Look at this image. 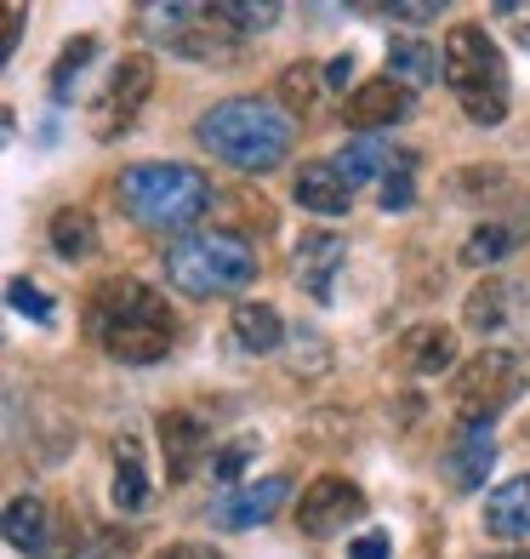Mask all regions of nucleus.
<instances>
[{
  "instance_id": "1",
  "label": "nucleus",
  "mask_w": 530,
  "mask_h": 559,
  "mask_svg": "<svg viewBox=\"0 0 530 559\" xmlns=\"http://www.w3.org/2000/svg\"><path fill=\"white\" fill-rule=\"evenodd\" d=\"M86 325L104 343L109 360H120V366H155V360H166V348L177 337L166 297L132 274H115L86 297Z\"/></svg>"
},
{
  "instance_id": "2",
  "label": "nucleus",
  "mask_w": 530,
  "mask_h": 559,
  "mask_svg": "<svg viewBox=\"0 0 530 559\" xmlns=\"http://www.w3.org/2000/svg\"><path fill=\"white\" fill-rule=\"evenodd\" d=\"M291 109L268 104V97H222L200 115L194 138L212 160L234 166V171H274L291 155Z\"/></svg>"
},
{
  "instance_id": "3",
  "label": "nucleus",
  "mask_w": 530,
  "mask_h": 559,
  "mask_svg": "<svg viewBox=\"0 0 530 559\" xmlns=\"http://www.w3.org/2000/svg\"><path fill=\"white\" fill-rule=\"evenodd\" d=\"M120 206L137 228H194L212 206V183L183 160H143V166H125L120 171Z\"/></svg>"
},
{
  "instance_id": "4",
  "label": "nucleus",
  "mask_w": 530,
  "mask_h": 559,
  "mask_svg": "<svg viewBox=\"0 0 530 559\" xmlns=\"http://www.w3.org/2000/svg\"><path fill=\"white\" fill-rule=\"evenodd\" d=\"M445 86L462 104V115L485 132L508 120V58L479 23H457L445 35Z\"/></svg>"
},
{
  "instance_id": "5",
  "label": "nucleus",
  "mask_w": 530,
  "mask_h": 559,
  "mask_svg": "<svg viewBox=\"0 0 530 559\" xmlns=\"http://www.w3.org/2000/svg\"><path fill=\"white\" fill-rule=\"evenodd\" d=\"M257 274V246L234 228H194L177 246H166V280L183 297H229Z\"/></svg>"
},
{
  "instance_id": "6",
  "label": "nucleus",
  "mask_w": 530,
  "mask_h": 559,
  "mask_svg": "<svg viewBox=\"0 0 530 559\" xmlns=\"http://www.w3.org/2000/svg\"><path fill=\"white\" fill-rule=\"evenodd\" d=\"M525 383H530V366L519 348H479L450 383V405H457L462 428H491V417L508 412Z\"/></svg>"
},
{
  "instance_id": "7",
  "label": "nucleus",
  "mask_w": 530,
  "mask_h": 559,
  "mask_svg": "<svg viewBox=\"0 0 530 559\" xmlns=\"http://www.w3.org/2000/svg\"><path fill=\"white\" fill-rule=\"evenodd\" d=\"M148 40H160L166 52L177 58H194V63H229L240 35L222 23L217 7H189V0H148V7L137 12Z\"/></svg>"
},
{
  "instance_id": "8",
  "label": "nucleus",
  "mask_w": 530,
  "mask_h": 559,
  "mask_svg": "<svg viewBox=\"0 0 530 559\" xmlns=\"http://www.w3.org/2000/svg\"><path fill=\"white\" fill-rule=\"evenodd\" d=\"M148 97H155V58H143V52L120 58V63L109 69L104 92H97V104H92V132H97V138L132 132Z\"/></svg>"
},
{
  "instance_id": "9",
  "label": "nucleus",
  "mask_w": 530,
  "mask_h": 559,
  "mask_svg": "<svg viewBox=\"0 0 530 559\" xmlns=\"http://www.w3.org/2000/svg\"><path fill=\"white\" fill-rule=\"evenodd\" d=\"M365 514V491L342 474H320L314 486H302L297 497V531L302 537H337Z\"/></svg>"
},
{
  "instance_id": "10",
  "label": "nucleus",
  "mask_w": 530,
  "mask_h": 559,
  "mask_svg": "<svg viewBox=\"0 0 530 559\" xmlns=\"http://www.w3.org/2000/svg\"><path fill=\"white\" fill-rule=\"evenodd\" d=\"M406 115H411V86L388 81V74H376V81H360V86L348 92V109H342V120H348V126H360L365 138H383V126L406 120Z\"/></svg>"
},
{
  "instance_id": "11",
  "label": "nucleus",
  "mask_w": 530,
  "mask_h": 559,
  "mask_svg": "<svg viewBox=\"0 0 530 559\" xmlns=\"http://www.w3.org/2000/svg\"><path fill=\"white\" fill-rule=\"evenodd\" d=\"M342 263H348V240L332 235V228H309V235L297 240V286L314 302H332V286H337Z\"/></svg>"
},
{
  "instance_id": "12",
  "label": "nucleus",
  "mask_w": 530,
  "mask_h": 559,
  "mask_svg": "<svg viewBox=\"0 0 530 559\" xmlns=\"http://www.w3.org/2000/svg\"><path fill=\"white\" fill-rule=\"evenodd\" d=\"M286 491H291L286 474H268V479H257V486H240V491H222V502L212 508V520H217L222 531L263 525V520H274V514L286 508Z\"/></svg>"
},
{
  "instance_id": "13",
  "label": "nucleus",
  "mask_w": 530,
  "mask_h": 559,
  "mask_svg": "<svg viewBox=\"0 0 530 559\" xmlns=\"http://www.w3.org/2000/svg\"><path fill=\"white\" fill-rule=\"evenodd\" d=\"M155 435H160V451H166V474H171V479H189V474H194V468L212 456V428L200 423L194 412H166Z\"/></svg>"
},
{
  "instance_id": "14",
  "label": "nucleus",
  "mask_w": 530,
  "mask_h": 559,
  "mask_svg": "<svg viewBox=\"0 0 530 559\" xmlns=\"http://www.w3.org/2000/svg\"><path fill=\"white\" fill-rule=\"evenodd\" d=\"M491 463H496L491 428H462V435L445 445V456H439V468H445V479H450L457 491H479V486H485Z\"/></svg>"
},
{
  "instance_id": "15",
  "label": "nucleus",
  "mask_w": 530,
  "mask_h": 559,
  "mask_svg": "<svg viewBox=\"0 0 530 559\" xmlns=\"http://www.w3.org/2000/svg\"><path fill=\"white\" fill-rule=\"evenodd\" d=\"M399 366L411 377H439L457 366V337H450V325H411L406 337H399Z\"/></svg>"
},
{
  "instance_id": "16",
  "label": "nucleus",
  "mask_w": 530,
  "mask_h": 559,
  "mask_svg": "<svg viewBox=\"0 0 530 559\" xmlns=\"http://www.w3.org/2000/svg\"><path fill=\"white\" fill-rule=\"evenodd\" d=\"M383 74L417 92V86H427V81H439V74H445V46H427L422 35H399V40L388 46Z\"/></svg>"
},
{
  "instance_id": "17",
  "label": "nucleus",
  "mask_w": 530,
  "mask_h": 559,
  "mask_svg": "<svg viewBox=\"0 0 530 559\" xmlns=\"http://www.w3.org/2000/svg\"><path fill=\"white\" fill-rule=\"evenodd\" d=\"M291 194H297L309 212H320V217H342L348 200H353V189L342 183V171H337L332 160H309V166H302L297 183H291Z\"/></svg>"
},
{
  "instance_id": "18",
  "label": "nucleus",
  "mask_w": 530,
  "mask_h": 559,
  "mask_svg": "<svg viewBox=\"0 0 530 559\" xmlns=\"http://www.w3.org/2000/svg\"><path fill=\"white\" fill-rule=\"evenodd\" d=\"M7 543L17 554H52V514L35 491H17L7 502Z\"/></svg>"
},
{
  "instance_id": "19",
  "label": "nucleus",
  "mask_w": 530,
  "mask_h": 559,
  "mask_svg": "<svg viewBox=\"0 0 530 559\" xmlns=\"http://www.w3.org/2000/svg\"><path fill=\"white\" fill-rule=\"evenodd\" d=\"M485 531L491 537H508V543L530 537V474L508 479V486H496L485 497Z\"/></svg>"
},
{
  "instance_id": "20",
  "label": "nucleus",
  "mask_w": 530,
  "mask_h": 559,
  "mask_svg": "<svg viewBox=\"0 0 530 559\" xmlns=\"http://www.w3.org/2000/svg\"><path fill=\"white\" fill-rule=\"evenodd\" d=\"M109 497H115V508L120 514H143L148 508V468H143V451H137V440L132 435H120L115 440V486H109Z\"/></svg>"
},
{
  "instance_id": "21",
  "label": "nucleus",
  "mask_w": 530,
  "mask_h": 559,
  "mask_svg": "<svg viewBox=\"0 0 530 559\" xmlns=\"http://www.w3.org/2000/svg\"><path fill=\"white\" fill-rule=\"evenodd\" d=\"M332 166L342 171V183L353 189V183H371V177H388V171H394V148H388V138L353 132V138L337 148V160H332Z\"/></svg>"
},
{
  "instance_id": "22",
  "label": "nucleus",
  "mask_w": 530,
  "mask_h": 559,
  "mask_svg": "<svg viewBox=\"0 0 530 559\" xmlns=\"http://www.w3.org/2000/svg\"><path fill=\"white\" fill-rule=\"evenodd\" d=\"M234 343L245 354H274V348L286 343L280 309H268V302H240V309H234Z\"/></svg>"
},
{
  "instance_id": "23",
  "label": "nucleus",
  "mask_w": 530,
  "mask_h": 559,
  "mask_svg": "<svg viewBox=\"0 0 530 559\" xmlns=\"http://www.w3.org/2000/svg\"><path fill=\"white\" fill-rule=\"evenodd\" d=\"M46 240H52V251L63 263H81V258L97 251V223L81 206H63V212H52V223H46Z\"/></svg>"
},
{
  "instance_id": "24",
  "label": "nucleus",
  "mask_w": 530,
  "mask_h": 559,
  "mask_svg": "<svg viewBox=\"0 0 530 559\" xmlns=\"http://www.w3.org/2000/svg\"><path fill=\"white\" fill-rule=\"evenodd\" d=\"M525 240V223H479L473 228V235L462 240V263L468 269H485V263H502V258H508V251Z\"/></svg>"
},
{
  "instance_id": "25",
  "label": "nucleus",
  "mask_w": 530,
  "mask_h": 559,
  "mask_svg": "<svg viewBox=\"0 0 530 559\" xmlns=\"http://www.w3.org/2000/svg\"><path fill=\"white\" fill-rule=\"evenodd\" d=\"M514 286L508 280H485V286H473L468 302H462V320L473 325V332H496V325H508L514 320Z\"/></svg>"
},
{
  "instance_id": "26",
  "label": "nucleus",
  "mask_w": 530,
  "mask_h": 559,
  "mask_svg": "<svg viewBox=\"0 0 530 559\" xmlns=\"http://www.w3.org/2000/svg\"><path fill=\"white\" fill-rule=\"evenodd\" d=\"M97 58V35H74L63 52H58V63H52V97L58 104H69L74 97V81H81V69Z\"/></svg>"
},
{
  "instance_id": "27",
  "label": "nucleus",
  "mask_w": 530,
  "mask_h": 559,
  "mask_svg": "<svg viewBox=\"0 0 530 559\" xmlns=\"http://www.w3.org/2000/svg\"><path fill=\"white\" fill-rule=\"evenodd\" d=\"M320 86H325V69L320 63H286V74H280V97H286V109H309L314 97H320Z\"/></svg>"
},
{
  "instance_id": "28",
  "label": "nucleus",
  "mask_w": 530,
  "mask_h": 559,
  "mask_svg": "<svg viewBox=\"0 0 530 559\" xmlns=\"http://www.w3.org/2000/svg\"><path fill=\"white\" fill-rule=\"evenodd\" d=\"M217 12H222V23H229L234 35H257V29H268V23L280 17L274 0H217Z\"/></svg>"
},
{
  "instance_id": "29",
  "label": "nucleus",
  "mask_w": 530,
  "mask_h": 559,
  "mask_svg": "<svg viewBox=\"0 0 530 559\" xmlns=\"http://www.w3.org/2000/svg\"><path fill=\"white\" fill-rule=\"evenodd\" d=\"M257 445L263 440H251V435H240V440H229L217 456H212V479L217 486H229V491H240V474H245V463L257 456Z\"/></svg>"
},
{
  "instance_id": "30",
  "label": "nucleus",
  "mask_w": 530,
  "mask_h": 559,
  "mask_svg": "<svg viewBox=\"0 0 530 559\" xmlns=\"http://www.w3.org/2000/svg\"><path fill=\"white\" fill-rule=\"evenodd\" d=\"M7 302H12V309L23 314V320H35V325H46V320H52V297H46L40 286H35V280H7Z\"/></svg>"
},
{
  "instance_id": "31",
  "label": "nucleus",
  "mask_w": 530,
  "mask_h": 559,
  "mask_svg": "<svg viewBox=\"0 0 530 559\" xmlns=\"http://www.w3.org/2000/svg\"><path fill=\"white\" fill-rule=\"evenodd\" d=\"M411 200H417V183H411V171H406V160H399V166H394V171L383 177V206H388V212H406Z\"/></svg>"
},
{
  "instance_id": "32",
  "label": "nucleus",
  "mask_w": 530,
  "mask_h": 559,
  "mask_svg": "<svg viewBox=\"0 0 530 559\" xmlns=\"http://www.w3.org/2000/svg\"><path fill=\"white\" fill-rule=\"evenodd\" d=\"M371 17H394V23H434L439 7L434 0H406V7H371Z\"/></svg>"
},
{
  "instance_id": "33",
  "label": "nucleus",
  "mask_w": 530,
  "mask_h": 559,
  "mask_svg": "<svg viewBox=\"0 0 530 559\" xmlns=\"http://www.w3.org/2000/svg\"><path fill=\"white\" fill-rule=\"evenodd\" d=\"M148 559H222L212 543H171V548H160V554H148Z\"/></svg>"
},
{
  "instance_id": "34",
  "label": "nucleus",
  "mask_w": 530,
  "mask_h": 559,
  "mask_svg": "<svg viewBox=\"0 0 530 559\" xmlns=\"http://www.w3.org/2000/svg\"><path fill=\"white\" fill-rule=\"evenodd\" d=\"M348 81H353V52L325 63V92H348Z\"/></svg>"
},
{
  "instance_id": "35",
  "label": "nucleus",
  "mask_w": 530,
  "mask_h": 559,
  "mask_svg": "<svg viewBox=\"0 0 530 559\" xmlns=\"http://www.w3.org/2000/svg\"><path fill=\"white\" fill-rule=\"evenodd\" d=\"M348 559H394V554H388V537H383V531H371V537H360V543L348 548Z\"/></svg>"
},
{
  "instance_id": "36",
  "label": "nucleus",
  "mask_w": 530,
  "mask_h": 559,
  "mask_svg": "<svg viewBox=\"0 0 530 559\" xmlns=\"http://www.w3.org/2000/svg\"><path fill=\"white\" fill-rule=\"evenodd\" d=\"M17 29H23V7H7V40H0V58L17 52Z\"/></svg>"
},
{
  "instance_id": "37",
  "label": "nucleus",
  "mask_w": 530,
  "mask_h": 559,
  "mask_svg": "<svg viewBox=\"0 0 530 559\" xmlns=\"http://www.w3.org/2000/svg\"><path fill=\"white\" fill-rule=\"evenodd\" d=\"M485 559H530V554H485Z\"/></svg>"
},
{
  "instance_id": "38",
  "label": "nucleus",
  "mask_w": 530,
  "mask_h": 559,
  "mask_svg": "<svg viewBox=\"0 0 530 559\" xmlns=\"http://www.w3.org/2000/svg\"><path fill=\"white\" fill-rule=\"evenodd\" d=\"M69 559H97V554H69Z\"/></svg>"
}]
</instances>
